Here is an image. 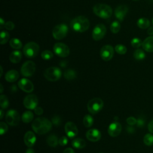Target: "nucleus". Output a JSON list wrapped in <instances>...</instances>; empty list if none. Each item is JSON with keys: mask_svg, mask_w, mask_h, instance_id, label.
Listing matches in <instances>:
<instances>
[{"mask_svg": "<svg viewBox=\"0 0 153 153\" xmlns=\"http://www.w3.org/2000/svg\"><path fill=\"white\" fill-rule=\"evenodd\" d=\"M52 127V123L45 117H38L34 120L32 124L33 131L38 134H43L48 132Z\"/></svg>", "mask_w": 153, "mask_h": 153, "instance_id": "1", "label": "nucleus"}, {"mask_svg": "<svg viewBox=\"0 0 153 153\" xmlns=\"http://www.w3.org/2000/svg\"><path fill=\"white\" fill-rule=\"evenodd\" d=\"M70 25L74 30L78 32H84L89 28L90 22L85 16H79L71 22Z\"/></svg>", "mask_w": 153, "mask_h": 153, "instance_id": "2", "label": "nucleus"}, {"mask_svg": "<svg viewBox=\"0 0 153 153\" xmlns=\"http://www.w3.org/2000/svg\"><path fill=\"white\" fill-rule=\"evenodd\" d=\"M93 10L97 16L102 19H108L112 14V8L105 4H97L93 7Z\"/></svg>", "mask_w": 153, "mask_h": 153, "instance_id": "3", "label": "nucleus"}, {"mask_svg": "<svg viewBox=\"0 0 153 153\" xmlns=\"http://www.w3.org/2000/svg\"><path fill=\"white\" fill-rule=\"evenodd\" d=\"M39 50V47L38 44L35 42H29L25 44L23 47V51L25 56L27 58L35 57Z\"/></svg>", "mask_w": 153, "mask_h": 153, "instance_id": "4", "label": "nucleus"}, {"mask_svg": "<svg viewBox=\"0 0 153 153\" xmlns=\"http://www.w3.org/2000/svg\"><path fill=\"white\" fill-rule=\"evenodd\" d=\"M44 75L48 81H56L60 78L62 76V71L57 67H50L44 71Z\"/></svg>", "mask_w": 153, "mask_h": 153, "instance_id": "5", "label": "nucleus"}, {"mask_svg": "<svg viewBox=\"0 0 153 153\" xmlns=\"http://www.w3.org/2000/svg\"><path fill=\"white\" fill-rule=\"evenodd\" d=\"M103 107V100L99 97L93 98L89 100L87 103L88 111L92 114L98 113Z\"/></svg>", "mask_w": 153, "mask_h": 153, "instance_id": "6", "label": "nucleus"}, {"mask_svg": "<svg viewBox=\"0 0 153 153\" xmlns=\"http://www.w3.org/2000/svg\"><path fill=\"white\" fill-rule=\"evenodd\" d=\"M68 31V26L63 23L56 25L53 29L52 34L55 39L60 40L66 36Z\"/></svg>", "mask_w": 153, "mask_h": 153, "instance_id": "7", "label": "nucleus"}, {"mask_svg": "<svg viewBox=\"0 0 153 153\" xmlns=\"http://www.w3.org/2000/svg\"><path fill=\"white\" fill-rule=\"evenodd\" d=\"M36 69L35 63L30 60L25 62L21 68V74L23 76L29 77L33 75Z\"/></svg>", "mask_w": 153, "mask_h": 153, "instance_id": "8", "label": "nucleus"}, {"mask_svg": "<svg viewBox=\"0 0 153 153\" xmlns=\"http://www.w3.org/2000/svg\"><path fill=\"white\" fill-rule=\"evenodd\" d=\"M5 121L11 126H17L20 122V115L19 112L14 109L8 111L5 115Z\"/></svg>", "mask_w": 153, "mask_h": 153, "instance_id": "9", "label": "nucleus"}, {"mask_svg": "<svg viewBox=\"0 0 153 153\" xmlns=\"http://www.w3.org/2000/svg\"><path fill=\"white\" fill-rule=\"evenodd\" d=\"M53 51L60 57H66L69 54V48L68 46L62 42L56 43L53 46Z\"/></svg>", "mask_w": 153, "mask_h": 153, "instance_id": "10", "label": "nucleus"}, {"mask_svg": "<svg viewBox=\"0 0 153 153\" xmlns=\"http://www.w3.org/2000/svg\"><path fill=\"white\" fill-rule=\"evenodd\" d=\"M106 32V28L102 23L97 24L93 29L92 32V37L95 41H99L102 39L105 35Z\"/></svg>", "mask_w": 153, "mask_h": 153, "instance_id": "11", "label": "nucleus"}, {"mask_svg": "<svg viewBox=\"0 0 153 153\" xmlns=\"http://www.w3.org/2000/svg\"><path fill=\"white\" fill-rule=\"evenodd\" d=\"M38 99L36 95L30 94L27 95L23 100V105L25 107L29 109H35L38 106Z\"/></svg>", "mask_w": 153, "mask_h": 153, "instance_id": "12", "label": "nucleus"}, {"mask_svg": "<svg viewBox=\"0 0 153 153\" xmlns=\"http://www.w3.org/2000/svg\"><path fill=\"white\" fill-rule=\"evenodd\" d=\"M114 54V48L110 45H106L103 46L100 51V56L101 58L105 61L110 60L113 57Z\"/></svg>", "mask_w": 153, "mask_h": 153, "instance_id": "13", "label": "nucleus"}, {"mask_svg": "<svg viewBox=\"0 0 153 153\" xmlns=\"http://www.w3.org/2000/svg\"><path fill=\"white\" fill-rule=\"evenodd\" d=\"M18 85L22 90L26 93H31L34 89V86L32 81L25 78H22L19 80L18 82Z\"/></svg>", "mask_w": 153, "mask_h": 153, "instance_id": "14", "label": "nucleus"}, {"mask_svg": "<svg viewBox=\"0 0 153 153\" xmlns=\"http://www.w3.org/2000/svg\"><path fill=\"white\" fill-rule=\"evenodd\" d=\"M121 130V124L117 121H114L109 124L108 128V132L111 136L117 137L120 134Z\"/></svg>", "mask_w": 153, "mask_h": 153, "instance_id": "15", "label": "nucleus"}, {"mask_svg": "<svg viewBox=\"0 0 153 153\" xmlns=\"http://www.w3.org/2000/svg\"><path fill=\"white\" fill-rule=\"evenodd\" d=\"M65 131L66 135L69 138L75 137L78 134V128L75 123L71 121H68L65 124Z\"/></svg>", "mask_w": 153, "mask_h": 153, "instance_id": "16", "label": "nucleus"}, {"mask_svg": "<svg viewBox=\"0 0 153 153\" xmlns=\"http://www.w3.org/2000/svg\"><path fill=\"white\" fill-rule=\"evenodd\" d=\"M128 11V8L126 5H121L118 6L115 10V16L116 18L120 22H123L124 17H126L127 12Z\"/></svg>", "mask_w": 153, "mask_h": 153, "instance_id": "17", "label": "nucleus"}, {"mask_svg": "<svg viewBox=\"0 0 153 153\" xmlns=\"http://www.w3.org/2000/svg\"><path fill=\"white\" fill-rule=\"evenodd\" d=\"M87 139L91 142H97L101 138V133L97 129L92 128L88 130L85 134Z\"/></svg>", "mask_w": 153, "mask_h": 153, "instance_id": "18", "label": "nucleus"}, {"mask_svg": "<svg viewBox=\"0 0 153 153\" xmlns=\"http://www.w3.org/2000/svg\"><path fill=\"white\" fill-rule=\"evenodd\" d=\"M36 138L35 134L31 131H27L24 136V142L28 147L33 146L36 142Z\"/></svg>", "mask_w": 153, "mask_h": 153, "instance_id": "19", "label": "nucleus"}, {"mask_svg": "<svg viewBox=\"0 0 153 153\" xmlns=\"http://www.w3.org/2000/svg\"><path fill=\"white\" fill-rule=\"evenodd\" d=\"M143 49L147 52H153V36H149L143 40L142 44Z\"/></svg>", "mask_w": 153, "mask_h": 153, "instance_id": "20", "label": "nucleus"}, {"mask_svg": "<svg viewBox=\"0 0 153 153\" xmlns=\"http://www.w3.org/2000/svg\"><path fill=\"white\" fill-rule=\"evenodd\" d=\"M19 78V72L14 69L10 70L8 71L5 76V78L7 81L10 82H13L18 79Z\"/></svg>", "mask_w": 153, "mask_h": 153, "instance_id": "21", "label": "nucleus"}, {"mask_svg": "<svg viewBox=\"0 0 153 153\" xmlns=\"http://www.w3.org/2000/svg\"><path fill=\"white\" fill-rule=\"evenodd\" d=\"M22 57V54L21 51L19 50H16L13 51L10 54L9 59L10 62H12L13 63H17L21 60Z\"/></svg>", "mask_w": 153, "mask_h": 153, "instance_id": "22", "label": "nucleus"}, {"mask_svg": "<svg viewBox=\"0 0 153 153\" xmlns=\"http://www.w3.org/2000/svg\"><path fill=\"white\" fill-rule=\"evenodd\" d=\"M72 145L76 149H82L86 145L85 141L81 138H75L72 141Z\"/></svg>", "mask_w": 153, "mask_h": 153, "instance_id": "23", "label": "nucleus"}, {"mask_svg": "<svg viewBox=\"0 0 153 153\" xmlns=\"http://www.w3.org/2000/svg\"><path fill=\"white\" fill-rule=\"evenodd\" d=\"M137 25L140 29H147L149 27L150 22L147 18L142 17L137 20Z\"/></svg>", "mask_w": 153, "mask_h": 153, "instance_id": "24", "label": "nucleus"}, {"mask_svg": "<svg viewBox=\"0 0 153 153\" xmlns=\"http://www.w3.org/2000/svg\"><path fill=\"white\" fill-rule=\"evenodd\" d=\"M47 143L51 147H56L59 143V139L55 134H50L47 138Z\"/></svg>", "mask_w": 153, "mask_h": 153, "instance_id": "25", "label": "nucleus"}, {"mask_svg": "<svg viewBox=\"0 0 153 153\" xmlns=\"http://www.w3.org/2000/svg\"><path fill=\"white\" fill-rule=\"evenodd\" d=\"M33 119V114L29 111H25L22 116V121L25 123H29Z\"/></svg>", "mask_w": 153, "mask_h": 153, "instance_id": "26", "label": "nucleus"}, {"mask_svg": "<svg viewBox=\"0 0 153 153\" xmlns=\"http://www.w3.org/2000/svg\"><path fill=\"white\" fill-rule=\"evenodd\" d=\"M63 75L65 79L68 80H72L76 78V74L74 70L71 69H68L64 72Z\"/></svg>", "mask_w": 153, "mask_h": 153, "instance_id": "27", "label": "nucleus"}, {"mask_svg": "<svg viewBox=\"0 0 153 153\" xmlns=\"http://www.w3.org/2000/svg\"><path fill=\"white\" fill-rule=\"evenodd\" d=\"M10 45L14 49H20L22 47V43L20 40L19 39L14 38H12L10 41Z\"/></svg>", "mask_w": 153, "mask_h": 153, "instance_id": "28", "label": "nucleus"}, {"mask_svg": "<svg viewBox=\"0 0 153 153\" xmlns=\"http://www.w3.org/2000/svg\"><path fill=\"white\" fill-rule=\"evenodd\" d=\"M133 57L136 60H142L145 58L146 55L145 52L142 50L137 48L134 51Z\"/></svg>", "mask_w": 153, "mask_h": 153, "instance_id": "29", "label": "nucleus"}, {"mask_svg": "<svg viewBox=\"0 0 153 153\" xmlns=\"http://www.w3.org/2000/svg\"><path fill=\"white\" fill-rule=\"evenodd\" d=\"M94 122L93 117L90 115H85L83 118V124L87 128H89L92 126Z\"/></svg>", "mask_w": 153, "mask_h": 153, "instance_id": "30", "label": "nucleus"}, {"mask_svg": "<svg viewBox=\"0 0 153 153\" xmlns=\"http://www.w3.org/2000/svg\"><path fill=\"white\" fill-rule=\"evenodd\" d=\"M10 38V35L8 32L4 30L1 31L0 34V42L1 44H6Z\"/></svg>", "mask_w": 153, "mask_h": 153, "instance_id": "31", "label": "nucleus"}, {"mask_svg": "<svg viewBox=\"0 0 153 153\" xmlns=\"http://www.w3.org/2000/svg\"><path fill=\"white\" fill-rule=\"evenodd\" d=\"M120 28H121V25L119 23L118 21H114L111 26H110V29H111V31L113 33H118L120 30Z\"/></svg>", "mask_w": 153, "mask_h": 153, "instance_id": "32", "label": "nucleus"}, {"mask_svg": "<svg viewBox=\"0 0 153 153\" xmlns=\"http://www.w3.org/2000/svg\"><path fill=\"white\" fill-rule=\"evenodd\" d=\"M0 105L2 109H6L9 105L8 97L5 95H1L0 96Z\"/></svg>", "mask_w": 153, "mask_h": 153, "instance_id": "33", "label": "nucleus"}, {"mask_svg": "<svg viewBox=\"0 0 153 153\" xmlns=\"http://www.w3.org/2000/svg\"><path fill=\"white\" fill-rule=\"evenodd\" d=\"M143 142L147 146L153 145V135L151 133H147L144 136Z\"/></svg>", "mask_w": 153, "mask_h": 153, "instance_id": "34", "label": "nucleus"}, {"mask_svg": "<svg viewBox=\"0 0 153 153\" xmlns=\"http://www.w3.org/2000/svg\"><path fill=\"white\" fill-rule=\"evenodd\" d=\"M115 51L119 54H124L127 52V48L122 44H117L115 47Z\"/></svg>", "mask_w": 153, "mask_h": 153, "instance_id": "35", "label": "nucleus"}, {"mask_svg": "<svg viewBox=\"0 0 153 153\" xmlns=\"http://www.w3.org/2000/svg\"><path fill=\"white\" fill-rule=\"evenodd\" d=\"M142 41L139 38H137V37L133 38L131 41V45L133 48H138L142 45Z\"/></svg>", "mask_w": 153, "mask_h": 153, "instance_id": "36", "label": "nucleus"}, {"mask_svg": "<svg viewBox=\"0 0 153 153\" xmlns=\"http://www.w3.org/2000/svg\"><path fill=\"white\" fill-rule=\"evenodd\" d=\"M53 53L50 51V50H44L41 53V57L42 59H43L44 60H50L51 58H53Z\"/></svg>", "mask_w": 153, "mask_h": 153, "instance_id": "37", "label": "nucleus"}, {"mask_svg": "<svg viewBox=\"0 0 153 153\" xmlns=\"http://www.w3.org/2000/svg\"><path fill=\"white\" fill-rule=\"evenodd\" d=\"M52 124L55 126H59L61 123V118L59 115H54L51 120Z\"/></svg>", "mask_w": 153, "mask_h": 153, "instance_id": "38", "label": "nucleus"}, {"mask_svg": "<svg viewBox=\"0 0 153 153\" xmlns=\"http://www.w3.org/2000/svg\"><path fill=\"white\" fill-rule=\"evenodd\" d=\"M8 130V126L7 124L4 122H1L0 123V134L1 135H2L5 134Z\"/></svg>", "mask_w": 153, "mask_h": 153, "instance_id": "39", "label": "nucleus"}, {"mask_svg": "<svg viewBox=\"0 0 153 153\" xmlns=\"http://www.w3.org/2000/svg\"><path fill=\"white\" fill-rule=\"evenodd\" d=\"M127 123L129 126H134L137 123V120L133 117H129L126 120Z\"/></svg>", "mask_w": 153, "mask_h": 153, "instance_id": "40", "label": "nucleus"}, {"mask_svg": "<svg viewBox=\"0 0 153 153\" xmlns=\"http://www.w3.org/2000/svg\"><path fill=\"white\" fill-rule=\"evenodd\" d=\"M68 142V139L67 138V137L65 136H62L59 139V144L60 145V146H65Z\"/></svg>", "mask_w": 153, "mask_h": 153, "instance_id": "41", "label": "nucleus"}, {"mask_svg": "<svg viewBox=\"0 0 153 153\" xmlns=\"http://www.w3.org/2000/svg\"><path fill=\"white\" fill-rule=\"evenodd\" d=\"M5 28L7 29V30H12L14 27H15V25L14 24L13 22H11V21H8L7 22L5 23V26H4Z\"/></svg>", "mask_w": 153, "mask_h": 153, "instance_id": "42", "label": "nucleus"}, {"mask_svg": "<svg viewBox=\"0 0 153 153\" xmlns=\"http://www.w3.org/2000/svg\"><path fill=\"white\" fill-rule=\"evenodd\" d=\"M43 109H42V108H41V107H40V106H37V107H36L35 108V109H34V112H35V113L36 114V115H42V114H43Z\"/></svg>", "mask_w": 153, "mask_h": 153, "instance_id": "43", "label": "nucleus"}, {"mask_svg": "<svg viewBox=\"0 0 153 153\" xmlns=\"http://www.w3.org/2000/svg\"><path fill=\"white\" fill-rule=\"evenodd\" d=\"M137 126L139 127H142L145 124V121L142 118H139L137 120Z\"/></svg>", "mask_w": 153, "mask_h": 153, "instance_id": "44", "label": "nucleus"}, {"mask_svg": "<svg viewBox=\"0 0 153 153\" xmlns=\"http://www.w3.org/2000/svg\"><path fill=\"white\" fill-rule=\"evenodd\" d=\"M148 129L151 133H153V120L149 121L148 124Z\"/></svg>", "mask_w": 153, "mask_h": 153, "instance_id": "45", "label": "nucleus"}, {"mask_svg": "<svg viewBox=\"0 0 153 153\" xmlns=\"http://www.w3.org/2000/svg\"><path fill=\"white\" fill-rule=\"evenodd\" d=\"M126 130H127V132L130 133H133V132H134V128L132 126H127L126 128Z\"/></svg>", "mask_w": 153, "mask_h": 153, "instance_id": "46", "label": "nucleus"}, {"mask_svg": "<svg viewBox=\"0 0 153 153\" xmlns=\"http://www.w3.org/2000/svg\"><path fill=\"white\" fill-rule=\"evenodd\" d=\"M63 153H75V152L71 148H68L64 150Z\"/></svg>", "mask_w": 153, "mask_h": 153, "instance_id": "47", "label": "nucleus"}, {"mask_svg": "<svg viewBox=\"0 0 153 153\" xmlns=\"http://www.w3.org/2000/svg\"><path fill=\"white\" fill-rule=\"evenodd\" d=\"M147 33L150 36L153 35V26H151L148 27L147 30Z\"/></svg>", "mask_w": 153, "mask_h": 153, "instance_id": "48", "label": "nucleus"}, {"mask_svg": "<svg viewBox=\"0 0 153 153\" xmlns=\"http://www.w3.org/2000/svg\"><path fill=\"white\" fill-rule=\"evenodd\" d=\"M5 23L4 19L2 17H1L0 18V28L2 29L3 27V26H5Z\"/></svg>", "mask_w": 153, "mask_h": 153, "instance_id": "49", "label": "nucleus"}, {"mask_svg": "<svg viewBox=\"0 0 153 153\" xmlns=\"http://www.w3.org/2000/svg\"><path fill=\"white\" fill-rule=\"evenodd\" d=\"M26 153H35V151L32 148H28L26 150Z\"/></svg>", "mask_w": 153, "mask_h": 153, "instance_id": "50", "label": "nucleus"}, {"mask_svg": "<svg viewBox=\"0 0 153 153\" xmlns=\"http://www.w3.org/2000/svg\"><path fill=\"white\" fill-rule=\"evenodd\" d=\"M0 114H1V117H0V119H2L3 118V115H4V112L2 109H1L0 110Z\"/></svg>", "mask_w": 153, "mask_h": 153, "instance_id": "51", "label": "nucleus"}, {"mask_svg": "<svg viewBox=\"0 0 153 153\" xmlns=\"http://www.w3.org/2000/svg\"><path fill=\"white\" fill-rule=\"evenodd\" d=\"M1 93H2V91H3V87H2V85L1 84Z\"/></svg>", "mask_w": 153, "mask_h": 153, "instance_id": "52", "label": "nucleus"}, {"mask_svg": "<svg viewBox=\"0 0 153 153\" xmlns=\"http://www.w3.org/2000/svg\"><path fill=\"white\" fill-rule=\"evenodd\" d=\"M0 68H1V75H0V76H2V66H1Z\"/></svg>", "mask_w": 153, "mask_h": 153, "instance_id": "53", "label": "nucleus"}, {"mask_svg": "<svg viewBox=\"0 0 153 153\" xmlns=\"http://www.w3.org/2000/svg\"><path fill=\"white\" fill-rule=\"evenodd\" d=\"M152 24H153V19H152Z\"/></svg>", "mask_w": 153, "mask_h": 153, "instance_id": "54", "label": "nucleus"}, {"mask_svg": "<svg viewBox=\"0 0 153 153\" xmlns=\"http://www.w3.org/2000/svg\"><path fill=\"white\" fill-rule=\"evenodd\" d=\"M133 1H138V0H133Z\"/></svg>", "mask_w": 153, "mask_h": 153, "instance_id": "55", "label": "nucleus"}, {"mask_svg": "<svg viewBox=\"0 0 153 153\" xmlns=\"http://www.w3.org/2000/svg\"><path fill=\"white\" fill-rule=\"evenodd\" d=\"M99 153H103V152H99Z\"/></svg>", "mask_w": 153, "mask_h": 153, "instance_id": "56", "label": "nucleus"}]
</instances>
